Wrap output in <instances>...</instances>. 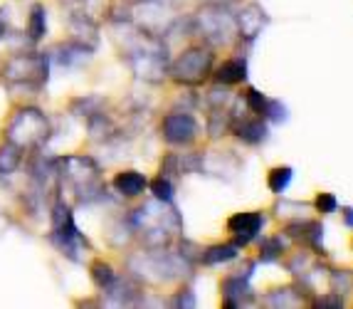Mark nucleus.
Segmentation results:
<instances>
[{
    "mask_svg": "<svg viewBox=\"0 0 353 309\" xmlns=\"http://www.w3.org/2000/svg\"><path fill=\"white\" fill-rule=\"evenodd\" d=\"M173 304H176V307H195L193 292H190V290H181V292H178V297L173 299Z\"/></svg>",
    "mask_w": 353,
    "mask_h": 309,
    "instance_id": "obj_25",
    "label": "nucleus"
},
{
    "mask_svg": "<svg viewBox=\"0 0 353 309\" xmlns=\"http://www.w3.org/2000/svg\"><path fill=\"white\" fill-rule=\"evenodd\" d=\"M8 32H10V25H8V12H6V8H0V40H3V37H8Z\"/></svg>",
    "mask_w": 353,
    "mask_h": 309,
    "instance_id": "obj_26",
    "label": "nucleus"
},
{
    "mask_svg": "<svg viewBox=\"0 0 353 309\" xmlns=\"http://www.w3.org/2000/svg\"><path fill=\"white\" fill-rule=\"evenodd\" d=\"M92 279H94V285L99 287L101 292H104L106 287H109L114 279H117V272H114V268L109 265V262L97 260L94 265H92Z\"/></svg>",
    "mask_w": 353,
    "mask_h": 309,
    "instance_id": "obj_19",
    "label": "nucleus"
},
{
    "mask_svg": "<svg viewBox=\"0 0 353 309\" xmlns=\"http://www.w3.org/2000/svg\"><path fill=\"white\" fill-rule=\"evenodd\" d=\"M212 62H215V54L210 48H203V45H193V48L183 50L176 57L168 72L173 74V79L181 84H203L212 72Z\"/></svg>",
    "mask_w": 353,
    "mask_h": 309,
    "instance_id": "obj_3",
    "label": "nucleus"
},
{
    "mask_svg": "<svg viewBox=\"0 0 353 309\" xmlns=\"http://www.w3.org/2000/svg\"><path fill=\"white\" fill-rule=\"evenodd\" d=\"M65 6H79V3H84V0H62Z\"/></svg>",
    "mask_w": 353,
    "mask_h": 309,
    "instance_id": "obj_28",
    "label": "nucleus"
},
{
    "mask_svg": "<svg viewBox=\"0 0 353 309\" xmlns=\"http://www.w3.org/2000/svg\"><path fill=\"white\" fill-rule=\"evenodd\" d=\"M54 52H57L54 60L62 67H79L92 60V48H87V45H82V42H77V40L62 42V45H57Z\"/></svg>",
    "mask_w": 353,
    "mask_h": 309,
    "instance_id": "obj_11",
    "label": "nucleus"
},
{
    "mask_svg": "<svg viewBox=\"0 0 353 309\" xmlns=\"http://www.w3.org/2000/svg\"><path fill=\"white\" fill-rule=\"evenodd\" d=\"M112 186L121 198H139V196H143V190L148 188V181H146V176L139 171H119L117 176H114Z\"/></svg>",
    "mask_w": 353,
    "mask_h": 309,
    "instance_id": "obj_10",
    "label": "nucleus"
},
{
    "mask_svg": "<svg viewBox=\"0 0 353 309\" xmlns=\"http://www.w3.org/2000/svg\"><path fill=\"white\" fill-rule=\"evenodd\" d=\"M262 226H265V215L257 213V210L235 213L228 220V230L232 232V238H235L237 245L252 243V240L259 235V230H262Z\"/></svg>",
    "mask_w": 353,
    "mask_h": 309,
    "instance_id": "obj_7",
    "label": "nucleus"
},
{
    "mask_svg": "<svg viewBox=\"0 0 353 309\" xmlns=\"http://www.w3.org/2000/svg\"><path fill=\"white\" fill-rule=\"evenodd\" d=\"M235 134L242 139L245 143H262L267 139V126L262 121V117H254V119H242L240 124H235Z\"/></svg>",
    "mask_w": 353,
    "mask_h": 309,
    "instance_id": "obj_14",
    "label": "nucleus"
},
{
    "mask_svg": "<svg viewBox=\"0 0 353 309\" xmlns=\"http://www.w3.org/2000/svg\"><path fill=\"white\" fill-rule=\"evenodd\" d=\"M267 12L265 8L259 6V3H250L245 10L237 15V30H240V37L242 40H257L259 35H262V30L267 28Z\"/></svg>",
    "mask_w": 353,
    "mask_h": 309,
    "instance_id": "obj_8",
    "label": "nucleus"
},
{
    "mask_svg": "<svg viewBox=\"0 0 353 309\" xmlns=\"http://www.w3.org/2000/svg\"><path fill=\"white\" fill-rule=\"evenodd\" d=\"M101 168L89 156H67L59 159V179L77 190L79 201H97L104 196L106 186L101 183Z\"/></svg>",
    "mask_w": 353,
    "mask_h": 309,
    "instance_id": "obj_1",
    "label": "nucleus"
},
{
    "mask_svg": "<svg viewBox=\"0 0 353 309\" xmlns=\"http://www.w3.org/2000/svg\"><path fill=\"white\" fill-rule=\"evenodd\" d=\"M48 72H50V57L42 52H23L15 54L6 62L3 67V79L8 84H32V87H40V84L48 82Z\"/></svg>",
    "mask_w": 353,
    "mask_h": 309,
    "instance_id": "obj_4",
    "label": "nucleus"
},
{
    "mask_svg": "<svg viewBox=\"0 0 353 309\" xmlns=\"http://www.w3.org/2000/svg\"><path fill=\"white\" fill-rule=\"evenodd\" d=\"M70 32H72V40L82 42V45H87V48L94 50L97 42H99V28H97V23L92 20V15L89 12H74L70 18Z\"/></svg>",
    "mask_w": 353,
    "mask_h": 309,
    "instance_id": "obj_9",
    "label": "nucleus"
},
{
    "mask_svg": "<svg viewBox=\"0 0 353 309\" xmlns=\"http://www.w3.org/2000/svg\"><path fill=\"white\" fill-rule=\"evenodd\" d=\"M215 82L218 84H240L248 79V62L242 57H232V60H225L223 65L215 70Z\"/></svg>",
    "mask_w": 353,
    "mask_h": 309,
    "instance_id": "obj_13",
    "label": "nucleus"
},
{
    "mask_svg": "<svg viewBox=\"0 0 353 309\" xmlns=\"http://www.w3.org/2000/svg\"><path fill=\"white\" fill-rule=\"evenodd\" d=\"M20 163H23V149L6 139V143H0V176L15 173Z\"/></svg>",
    "mask_w": 353,
    "mask_h": 309,
    "instance_id": "obj_15",
    "label": "nucleus"
},
{
    "mask_svg": "<svg viewBox=\"0 0 353 309\" xmlns=\"http://www.w3.org/2000/svg\"><path fill=\"white\" fill-rule=\"evenodd\" d=\"M8 141H12L20 149H40L42 143L50 139V119L45 112L35 107H23L12 114L8 124Z\"/></svg>",
    "mask_w": 353,
    "mask_h": 309,
    "instance_id": "obj_2",
    "label": "nucleus"
},
{
    "mask_svg": "<svg viewBox=\"0 0 353 309\" xmlns=\"http://www.w3.org/2000/svg\"><path fill=\"white\" fill-rule=\"evenodd\" d=\"M198 23H201V32L212 42H225L232 35V28H235V20L230 18L228 10H223L220 6H208L198 15Z\"/></svg>",
    "mask_w": 353,
    "mask_h": 309,
    "instance_id": "obj_6",
    "label": "nucleus"
},
{
    "mask_svg": "<svg viewBox=\"0 0 353 309\" xmlns=\"http://www.w3.org/2000/svg\"><path fill=\"white\" fill-rule=\"evenodd\" d=\"M248 275H232V277H228L223 282V295H225V304L228 307H240V304H248V295L252 290H250L248 285Z\"/></svg>",
    "mask_w": 353,
    "mask_h": 309,
    "instance_id": "obj_12",
    "label": "nucleus"
},
{
    "mask_svg": "<svg viewBox=\"0 0 353 309\" xmlns=\"http://www.w3.org/2000/svg\"><path fill=\"white\" fill-rule=\"evenodd\" d=\"M343 223H346L348 228H353V208H343Z\"/></svg>",
    "mask_w": 353,
    "mask_h": 309,
    "instance_id": "obj_27",
    "label": "nucleus"
},
{
    "mask_svg": "<svg viewBox=\"0 0 353 309\" xmlns=\"http://www.w3.org/2000/svg\"><path fill=\"white\" fill-rule=\"evenodd\" d=\"M48 32V12H45V6L35 3V6L30 8V20H28V35L32 42L42 40Z\"/></svg>",
    "mask_w": 353,
    "mask_h": 309,
    "instance_id": "obj_17",
    "label": "nucleus"
},
{
    "mask_svg": "<svg viewBox=\"0 0 353 309\" xmlns=\"http://www.w3.org/2000/svg\"><path fill=\"white\" fill-rule=\"evenodd\" d=\"M240 255V245L237 243H225V245H212V248L203 250L201 260L205 265H220V262H230Z\"/></svg>",
    "mask_w": 353,
    "mask_h": 309,
    "instance_id": "obj_16",
    "label": "nucleus"
},
{
    "mask_svg": "<svg viewBox=\"0 0 353 309\" xmlns=\"http://www.w3.org/2000/svg\"><path fill=\"white\" fill-rule=\"evenodd\" d=\"M331 285H334V295H341V292L351 290V277H348V272H334L331 275Z\"/></svg>",
    "mask_w": 353,
    "mask_h": 309,
    "instance_id": "obj_24",
    "label": "nucleus"
},
{
    "mask_svg": "<svg viewBox=\"0 0 353 309\" xmlns=\"http://www.w3.org/2000/svg\"><path fill=\"white\" fill-rule=\"evenodd\" d=\"M292 179H294V168H292V166H277V168H272V171H270L267 186H270L272 193L282 196L284 190L289 188V183H292Z\"/></svg>",
    "mask_w": 353,
    "mask_h": 309,
    "instance_id": "obj_18",
    "label": "nucleus"
},
{
    "mask_svg": "<svg viewBox=\"0 0 353 309\" xmlns=\"http://www.w3.org/2000/svg\"><path fill=\"white\" fill-rule=\"evenodd\" d=\"M314 208H316L321 215H331V213H336V208H339V201H336L334 193H319L316 201H314Z\"/></svg>",
    "mask_w": 353,
    "mask_h": 309,
    "instance_id": "obj_23",
    "label": "nucleus"
},
{
    "mask_svg": "<svg viewBox=\"0 0 353 309\" xmlns=\"http://www.w3.org/2000/svg\"><path fill=\"white\" fill-rule=\"evenodd\" d=\"M282 238H267L262 243V250H259V260L262 262H274L282 257Z\"/></svg>",
    "mask_w": 353,
    "mask_h": 309,
    "instance_id": "obj_22",
    "label": "nucleus"
},
{
    "mask_svg": "<svg viewBox=\"0 0 353 309\" xmlns=\"http://www.w3.org/2000/svg\"><path fill=\"white\" fill-rule=\"evenodd\" d=\"M198 131H201V126L188 112H171L161 121V134L171 146H190L198 139Z\"/></svg>",
    "mask_w": 353,
    "mask_h": 309,
    "instance_id": "obj_5",
    "label": "nucleus"
},
{
    "mask_svg": "<svg viewBox=\"0 0 353 309\" xmlns=\"http://www.w3.org/2000/svg\"><path fill=\"white\" fill-rule=\"evenodd\" d=\"M151 193L156 201L171 203L173 201V181L165 179V176H159V179L151 183Z\"/></svg>",
    "mask_w": 353,
    "mask_h": 309,
    "instance_id": "obj_20",
    "label": "nucleus"
},
{
    "mask_svg": "<svg viewBox=\"0 0 353 309\" xmlns=\"http://www.w3.org/2000/svg\"><path fill=\"white\" fill-rule=\"evenodd\" d=\"M267 97L262 94V92H257L254 87H250L248 92H245V104H248V109L252 114H257V117H265V109H267Z\"/></svg>",
    "mask_w": 353,
    "mask_h": 309,
    "instance_id": "obj_21",
    "label": "nucleus"
}]
</instances>
